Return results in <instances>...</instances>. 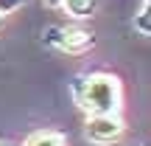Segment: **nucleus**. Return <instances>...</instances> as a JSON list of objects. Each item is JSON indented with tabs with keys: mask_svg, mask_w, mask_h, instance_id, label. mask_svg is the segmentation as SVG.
<instances>
[{
	"mask_svg": "<svg viewBox=\"0 0 151 146\" xmlns=\"http://www.w3.org/2000/svg\"><path fill=\"white\" fill-rule=\"evenodd\" d=\"M126 132V124L123 118L118 115H87V124H84V138L90 143H98V146H109L115 141H120Z\"/></svg>",
	"mask_w": 151,
	"mask_h": 146,
	"instance_id": "obj_3",
	"label": "nucleus"
},
{
	"mask_svg": "<svg viewBox=\"0 0 151 146\" xmlns=\"http://www.w3.org/2000/svg\"><path fill=\"white\" fill-rule=\"evenodd\" d=\"M42 42L62 54H87L95 45V37L78 25H48L42 28Z\"/></svg>",
	"mask_w": 151,
	"mask_h": 146,
	"instance_id": "obj_2",
	"label": "nucleus"
},
{
	"mask_svg": "<svg viewBox=\"0 0 151 146\" xmlns=\"http://www.w3.org/2000/svg\"><path fill=\"white\" fill-rule=\"evenodd\" d=\"M22 146H65V135L56 129H39L22 141Z\"/></svg>",
	"mask_w": 151,
	"mask_h": 146,
	"instance_id": "obj_5",
	"label": "nucleus"
},
{
	"mask_svg": "<svg viewBox=\"0 0 151 146\" xmlns=\"http://www.w3.org/2000/svg\"><path fill=\"white\" fill-rule=\"evenodd\" d=\"M22 3H25V0H0V14H3V17L11 14V11H17Z\"/></svg>",
	"mask_w": 151,
	"mask_h": 146,
	"instance_id": "obj_7",
	"label": "nucleus"
},
{
	"mask_svg": "<svg viewBox=\"0 0 151 146\" xmlns=\"http://www.w3.org/2000/svg\"><path fill=\"white\" fill-rule=\"evenodd\" d=\"M0 146H11V143H3V141H0Z\"/></svg>",
	"mask_w": 151,
	"mask_h": 146,
	"instance_id": "obj_9",
	"label": "nucleus"
},
{
	"mask_svg": "<svg viewBox=\"0 0 151 146\" xmlns=\"http://www.w3.org/2000/svg\"><path fill=\"white\" fill-rule=\"evenodd\" d=\"M134 31L140 37H148L151 34V0H143L140 11L134 14Z\"/></svg>",
	"mask_w": 151,
	"mask_h": 146,
	"instance_id": "obj_6",
	"label": "nucleus"
},
{
	"mask_svg": "<svg viewBox=\"0 0 151 146\" xmlns=\"http://www.w3.org/2000/svg\"><path fill=\"white\" fill-rule=\"evenodd\" d=\"M95 6L98 0H62L59 9H65L73 20H87V17L95 14Z\"/></svg>",
	"mask_w": 151,
	"mask_h": 146,
	"instance_id": "obj_4",
	"label": "nucleus"
},
{
	"mask_svg": "<svg viewBox=\"0 0 151 146\" xmlns=\"http://www.w3.org/2000/svg\"><path fill=\"white\" fill-rule=\"evenodd\" d=\"M45 3H48V6H53V9H59V6H62V0H45Z\"/></svg>",
	"mask_w": 151,
	"mask_h": 146,
	"instance_id": "obj_8",
	"label": "nucleus"
},
{
	"mask_svg": "<svg viewBox=\"0 0 151 146\" xmlns=\"http://www.w3.org/2000/svg\"><path fill=\"white\" fill-rule=\"evenodd\" d=\"M70 93L87 115H118L123 104L120 79L112 73H78L70 81Z\"/></svg>",
	"mask_w": 151,
	"mask_h": 146,
	"instance_id": "obj_1",
	"label": "nucleus"
}]
</instances>
